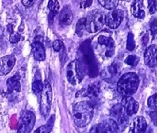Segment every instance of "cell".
<instances>
[{
    "instance_id": "f1b7e54d",
    "label": "cell",
    "mask_w": 157,
    "mask_h": 133,
    "mask_svg": "<svg viewBox=\"0 0 157 133\" xmlns=\"http://www.w3.org/2000/svg\"><path fill=\"white\" fill-rule=\"evenodd\" d=\"M149 4V12L151 14H154L156 12L157 9V1L155 0H151V1H148Z\"/></svg>"
},
{
    "instance_id": "8d00e7d4",
    "label": "cell",
    "mask_w": 157,
    "mask_h": 133,
    "mask_svg": "<svg viewBox=\"0 0 157 133\" xmlns=\"http://www.w3.org/2000/svg\"><path fill=\"white\" fill-rule=\"evenodd\" d=\"M143 133H153V131H152V129L151 127H147V129Z\"/></svg>"
},
{
    "instance_id": "277c9868",
    "label": "cell",
    "mask_w": 157,
    "mask_h": 133,
    "mask_svg": "<svg viewBox=\"0 0 157 133\" xmlns=\"http://www.w3.org/2000/svg\"><path fill=\"white\" fill-rule=\"evenodd\" d=\"M111 119L117 124L118 131L125 130L129 123V116L121 104L113 106L111 109Z\"/></svg>"
},
{
    "instance_id": "8992f818",
    "label": "cell",
    "mask_w": 157,
    "mask_h": 133,
    "mask_svg": "<svg viewBox=\"0 0 157 133\" xmlns=\"http://www.w3.org/2000/svg\"><path fill=\"white\" fill-rule=\"evenodd\" d=\"M35 117L34 113L31 111H25L20 117L18 129L17 133H30L34 127Z\"/></svg>"
},
{
    "instance_id": "7402d4cb",
    "label": "cell",
    "mask_w": 157,
    "mask_h": 133,
    "mask_svg": "<svg viewBox=\"0 0 157 133\" xmlns=\"http://www.w3.org/2000/svg\"><path fill=\"white\" fill-rule=\"evenodd\" d=\"M32 89H33V92L36 94L42 92L43 89V83L40 78H37V79L35 78L34 81L33 82V84H32Z\"/></svg>"
},
{
    "instance_id": "3957f363",
    "label": "cell",
    "mask_w": 157,
    "mask_h": 133,
    "mask_svg": "<svg viewBox=\"0 0 157 133\" xmlns=\"http://www.w3.org/2000/svg\"><path fill=\"white\" fill-rule=\"evenodd\" d=\"M85 19V29L89 33H97L105 24V15L100 10L91 11Z\"/></svg>"
},
{
    "instance_id": "d6986e66",
    "label": "cell",
    "mask_w": 157,
    "mask_h": 133,
    "mask_svg": "<svg viewBox=\"0 0 157 133\" xmlns=\"http://www.w3.org/2000/svg\"><path fill=\"white\" fill-rule=\"evenodd\" d=\"M54 115L51 116V118L49 119L48 122H47L44 126H42L39 128H37V130L35 131L34 133H50L53 127V124H54Z\"/></svg>"
},
{
    "instance_id": "d590c367",
    "label": "cell",
    "mask_w": 157,
    "mask_h": 133,
    "mask_svg": "<svg viewBox=\"0 0 157 133\" xmlns=\"http://www.w3.org/2000/svg\"><path fill=\"white\" fill-rule=\"evenodd\" d=\"M8 31L9 32V33L11 34L13 33V25H8Z\"/></svg>"
},
{
    "instance_id": "f546056e",
    "label": "cell",
    "mask_w": 157,
    "mask_h": 133,
    "mask_svg": "<svg viewBox=\"0 0 157 133\" xmlns=\"http://www.w3.org/2000/svg\"><path fill=\"white\" fill-rule=\"evenodd\" d=\"M52 48L55 52H60L63 48V43L61 40H56L52 43Z\"/></svg>"
},
{
    "instance_id": "44dd1931",
    "label": "cell",
    "mask_w": 157,
    "mask_h": 133,
    "mask_svg": "<svg viewBox=\"0 0 157 133\" xmlns=\"http://www.w3.org/2000/svg\"><path fill=\"white\" fill-rule=\"evenodd\" d=\"M99 3L106 9L114 10L118 5V1H116V0H100Z\"/></svg>"
},
{
    "instance_id": "d4e9b609",
    "label": "cell",
    "mask_w": 157,
    "mask_h": 133,
    "mask_svg": "<svg viewBox=\"0 0 157 133\" xmlns=\"http://www.w3.org/2000/svg\"><path fill=\"white\" fill-rule=\"evenodd\" d=\"M85 22H86V19H85V18H81L77 23L76 33H77L80 37L81 36H82L84 30H86V29H85Z\"/></svg>"
},
{
    "instance_id": "5bb4252c",
    "label": "cell",
    "mask_w": 157,
    "mask_h": 133,
    "mask_svg": "<svg viewBox=\"0 0 157 133\" xmlns=\"http://www.w3.org/2000/svg\"><path fill=\"white\" fill-rule=\"evenodd\" d=\"M32 53L33 57L37 61H43L46 58L45 53V48L44 46L40 41H34L32 43L31 45Z\"/></svg>"
},
{
    "instance_id": "5b68a950",
    "label": "cell",
    "mask_w": 157,
    "mask_h": 133,
    "mask_svg": "<svg viewBox=\"0 0 157 133\" xmlns=\"http://www.w3.org/2000/svg\"><path fill=\"white\" fill-rule=\"evenodd\" d=\"M52 98V87L48 81H46L43 84V89L42 91L40 99V112L44 117L48 116L50 112Z\"/></svg>"
},
{
    "instance_id": "83f0119b",
    "label": "cell",
    "mask_w": 157,
    "mask_h": 133,
    "mask_svg": "<svg viewBox=\"0 0 157 133\" xmlns=\"http://www.w3.org/2000/svg\"><path fill=\"white\" fill-rule=\"evenodd\" d=\"M147 103H148L149 108H151V109H152L153 111L156 110V94L155 93L151 96H150Z\"/></svg>"
},
{
    "instance_id": "d6a6232c",
    "label": "cell",
    "mask_w": 157,
    "mask_h": 133,
    "mask_svg": "<svg viewBox=\"0 0 157 133\" xmlns=\"http://www.w3.org/2000/svg\"><path fill=\"white\" fill-rule=\"evenodd\" d=\"M92 4V1L91 0H85V1H81L80 6L82 9H86Z\"/></svg>"
},
{
    "instance_id": "8fae6325",
    "label": "cell",
    "mask_w": 157,
    "mask_h": 133,
    "mask_svg": "<svg viewBox=\"0 0 157 133\" xmlns=\"http://www.w3.org/2000/svg\"><path fill=\"white\" fill-rule=\"evenodd\" d=\"M16 58L13 55H7L0 58V76L9 74L13 68Z\"/></svg>"
},
{
    "instance_id": "4fadbf2b",
    "label": "cell",
    "mask_w": 157,
    "mask_h": 133,
    "mask_svg": "<svg viewBox=\"0 0 157 133\" xmlns=\"http://www.w3.org/2000/svg\"><path fill=\"white\" fill-rule=\"evenodd\" d=\"M147 122L143 116H137L133 120L130 126V131L132 133H143L147 129Z\"/></svg>"
},
{
    "instance_id": "4316f807",
    "label": "cell",
    "mask_w": 157,
    "mask_h": 133,
    "mask_svg": "<svg viewBox=\"0 0 157 133\" xmlns=\"http://www.w3.org/2000/svg\"><path fill=\"white\" fill-rule=\"evenodd\" d=\"M107 73L111 76V77H116L119 74V68L118 66L112 64L107 68Z\"/></svg>"
},
{
    "instance_id": "484cf974",
    "label": "cell",
    "mask_w": 157,
    "mask_h": 133,
    "mask_svg": "<svg viewBox=\"0 0 157 133\" xmlns=\"http://www.w3.org/2000/svg\"><path fill=\"white\" fill-rule=\"evenodd\" d=\"M139 60H140V58L136 57V56H135V55H130V56L126 57V60H125V62H126V64H128L129 66L135 67L139 62Z\"/></svg>"
},
{
    "instance_id": "7c38bea8",
    "label": "cell",
    "mask_w": 157,
    "mask_h": 133,
    "mask_svg": "<svg viewBox=\"0 0 157 133\" xmlns=\"http://www.w3.org/2000/svg\"><path fill=\"white\" fill-rule=\"evenodd\" d=\"M156 45H151L146 48L144 53L145 63L150 68H155L156 66Z\"/></svg>"
},
{
    "instance_id": "ac0fdd59",
    "label": "cell",
    "mask_w": 157,
    "mask_h": 133,
    "mask_svg": "<svg viewBox=\"0 0 157 133\" xmlns=\"http://www.w3.org/2000/svg\"><path fill=\"white\" fill-rule=\"evenodd\" d=\"M67 77L68 82L72 84V85H76L77 84V68H76V61L70 62L67 66Z\"/></svg>"
},
{
    "instance_id": "4dcf8cb0",
    "label": "cell",
    "mask_w": 157,
    "mask_h": 133,
    "mask_svg": "<svg viewBox=\"0 0 157 133\" xmlns=\"http://www.w3.org/2000/svg\"><path fill=\"white\" fill-rule=\"evenodd\" d=\"M20 39V34L17 33H15L13 32V33L10 34V37H9V40L12 43H17Z\"/></svg>"
},
{
    "instance_id": "1f68e13d",
    "label": "cell",
    "mask_w": 157,
    "mask_h": 133,
    "mask_svg": "<svg viewBox=\"0 0 157 133\" xmlns=\"http://www.w3.org/2000/svg\"><path fill=\"white\" fill-rule=\"evenodd\" d=\"M156 18H153L152 21L151 22V31L153 35V37H155V34H156Z\"/></svg>"
},
{
    "instance_id": "7a4b0ae2",
    "label": "cell",
    "mask_w": 157,
    "mask_h": 133,
    "mask_svg": "<svg viewBox=\"0 0 157 133\" xmlns=\"http://www.w3.org/2000/svg\"><path fill=\"white\" fill-rule=\"evenodd\" d=\"M139 76L135 72H127L121 76L117 85V92L124 96H131L139 86Z\"/></svg>"
},
{
    "instance_id": "ba28073f",
    "label": "cell",
    "mask_w": 157,
    "mask_h": 133,
    "mask_svg": "<svg viewBox=\"0 0 157 133\" xmlns=\"http://www.w3.org/2000/svg\"><path fill=\"white\" fill-rule=\"evenodd\" d=\"M125 14L121 9H114L105 15V24L109 29H117L122 23Z\"/></svg>"
},
{
    "instance_id": "6da1fadb",
    "label": "cell",
    "mask_w": 157,
    "mask_h": 133,
    "mask_svg": "<svg viewBox=\"0 0 157 133\" xmlns=\"http://www.w3.org/2000/svg\"><path fill=\"white\" fill-rule=\"evenodd\" d=\"M93 107L89 102L82 101L76 103L72 108V119L78 127H85L93 117Z\"/></svg>"
},
{
    "instance_id": "ffe728a7",
    "label": "cell",
    "mask_w": 157,
    "mask_h": 133,
    "mask_svg": "<svg viewBox=\"0 0 157 133\" xmlns=\"http://www.w3.org/2000/svg\"><path fill=\"white\" fill-rule=\"evenodd\" d=\"M100 92V87L97 83H93L88 87L86 90V95L89 97H95L97 96V95Z\"/></svg>"
},
{
    "instance_id": "30bf717a",
    "label": "cell",
    "mask_w": 157,
    "mask_h": 133,
    "mask_svg": "<svg viewBox=\"0 0 157 133\" xmlns=\"http://www.w3.org/2000/svg\"><path fill=\"white\" fill-rule=\"evenodd\" d=\"M120 104L122 106L126 115L128 116L135 115L139 109L138 103L132 96H124Z\"/></svg>"
},
{
    "instance_id": "9a60e30c",
    "label": "cell",
    "mask_w": 157,
    "mask_h": 133,
    "mask_svg": "<svg viewBox=\"0 0 157 133\" xmlns=\"http://www.w3.org/2000/svg\"><path fill=\"white\" fill-rule=\"evenodd\" d=\"M72 20H73L72 11L68 6H66L65 8H63L59 15V18H58L59 24L62 27H67L71 24Z\"/></svg>"
},
{
    "instance_id": "e0dca14e",
    "label": "cell",
    "mask_w": 157,
    "mask_h": 133,
    "mask_svg": "<svg viewBox=\"0 0 157 133\" xmlns=\"http://www.w3.org/2000/svg\"><path fill=\"white\" fill-rule=\"evenodd\" d=\"M131 11L135 18L142 19L146 16L145 9H144V4L143 1L141 0H136L133 1L132 6H131Z\"/></svg>"
},
{
    "instance_id": "9c48e42d",
    "label": "cell",
    "mask_w": 157,
    "mask_h": 133,
    "mask_svg": "<svg viewBox=\"0 0 157 133\" xmlns=\"http://www.w3.org/2000/svg\"><path fill=\"white\" fill-rule=\"evenodd\" d=\"M118 128L117 124L112 119H107L93 126L89 133H117Z\"/></svg>"
},
{
    "instance_id": "e575fe53",
    "label": "cell",
    "mask_w": 157,
    "mask_h": 133,
    "mask_svg": "<svg viewBox=\"0 0 157 133\" xmlns=\"http://www.w3.org/2000/svg\"><path fill=\"white\" fill-rule=\"evenodd\" d=\"M22 3H23V5L25 6L26 8H29V7H31L33 6V4L34 3V1H30V0H23L22 1Z\"/></svg>"
},
{
    "instance_id": "cb8c5ba5",
    "label": "cell",
    "mask_w": 157,
    "mask_h": 133,
    "mask_svg": "<svg viewBox=\"0 0 157 133\" xmlns=\"http://www.w3.org/2000/svg\"><path fill=\"white\" fill-rule=\"evenodd\" d=\"M136 47V43H135L134 35L132 33H129L127 35V43H126V48L128 51H133Z\"/></svg>"
},
{
    "instance_id": "2e32d148",
    "label": "cell",
    "mask_w": 157,
    "mask_h": 133,
    "mask_svg": "<svg viewBox=\"0 0 157 133\" xmlns=\"http://www.w3.org/2000/svg\"><path fill=\"white\" fill-rule=\"evenodd\" d=\"M20 75L15 74L10 77L7 81V88H8V93L12 94L13 92H20L21 84H20Z\"/></svg>"
},
{
    "instance_id": "836d02e7",
    "label": "cell",
    "mask_w": 157,
    "mask_h": 133,
    "mask_svg": "<svg viewBox=\"0 0 157 133\" xmlns=\"http://www.w3.org/2000/svg\"><path fill=\"white\" fill-rule=\"evenodd\" d=\"M150 116H151V121L153 122V123H154L155 125H156V119H157L156 111H153L152 112H151Z\"/></svg>"
},
{
    "instance_id": "52a82bcc",
    "label": "cell",
    "mask_w": 157,
    "mask_h": 133,
    "mask_svg": "<svg viewBox=\"0 0 157 133\" xmlns=\"http://www.w3.org/2000/svg\"><path fill=\"white\" fill-rule=\"evenodd\" d=\"M97 44L101 52L106 57H112L115 53V43L112 37L100 35L97 37Z\"/></svg>"
},
{
    "instance_id": "603a6c76",
    "label": "cell",
    "mask_w": 157,
    "mask_h": 133,
    "mask_svg": "<svg viewBox=\"0 0 157 133\" xmlns=\"http://www.w3.org/2000/svg\"><path fill=\"white\" fill-rule=\"evenodd\" d=\"M48 9L51 13V19H52L59 9V3L57 1H49Z\"/></svg>"
}]
</instances>
